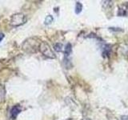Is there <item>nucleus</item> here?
<instances>
[{"instance_id": "f257e3e1", "label": "nucleus", "mask_w": 128, "mask_h": 120, "mask_svg": "<svg viewBox=\"0 0 128 120\" xmlns=\"http://www.w3.org/2000/svg\"><path fill=\"white\" fill-rule=\"evenodd\" d=\"M39 40L37 38H27L25 42L22 43V49L27 53H35L37 50H39L40 46Z\"/></svg>"}, {"instance_id": "f03ea898", "label": "nucleus", "mask_w": 128, "mask_h": 120, "mask_svg": "<svg viewBox=\"0 0 128 120\" xmlns=\"http://www.w3.org/2000/svg\"><path fill=\"white\" fill-rule=\"evenodd\" d=\"M26 22V18L22 13H16L11 16L10 25L12 26H19Z\"/></svg>"}, {"instance_id": "7ed1b4c3", "label": "nucleus", "mask_w": 128, "mask_h": 120, "mask_svg": "<svg viewBox=\"0 0 128 120\" xmlns=\"http://www.w3.org/2000/svg\"><path fill=\"white\" fill-rule=\"evenodd\" d=\"M39 50L43 55H45L47 58H56L55 54L54 53L53 50L51 49V47L46 42H41L39 46Z\"/></svg>"}, {"instance_id": "20e7f679", "label": "nucleus", "mask_w": 128, "mask_h": 120, "mask_svg": "<svg viewBox=\"0 0 128 120\" xmlns=\"http://www.w3.org/2000/svg\"><path fill=\"white\" fill-rule=\"evenodd\" d=\"M22 109L21 106L18 105H16L12 107V109L10 110V118L12 119H15L17 118V116L19 114V113L21 112Z\"/></svg>"}, {"instance_id": "39448f33", "label": "nucleus", "mask_w": 128, "mask_h": 120, "mask_svg": "<svg viewBox=\"0 0 128 120\" xmlns=\"http://www.w3.org/2000/svg\"><path fill=\"white\" fill-rule=\"evenodd\" d=\"M5 96H6V90L5 87L3 85L0 84V102H3L5 100Z\"/></svg>"}, {"instance_id": "423d86ee", "label": "nucleus", "mask_w": 128, "mask_h": 120, "mask_svg": "<svg viewBox=\"0 0 128 120\" xmlns=\"http://www.w3.org/2000/svg\"><path fill=\"white\" fill-rule=\"evenodd\" d=\"M53 21H54L53 16L49 14V15H47L46 17L45 21H44V23H45V25H50V24H51L52 22H53Z\"/></svg>"}, {"instance_id": "0eeeda50", "label": "nucleus", "mask_w": 128, "mask_h": 120, "mask_svg": "<svg viewBox=\"0 0 128 120\" xmlns=\"http://www.w3.org/2000/svg\"><path fill=\"white\" fill-rule=\"evenodd\" d=\"M82 10V5L80 2H76V5H75V13L78 14L79 13H81Z\"/></svg>"}, {"instance_id": "6e6552de", "label": "nucleus", "mask_w": 128, "mask_h": 120, "mask_svg": "<svg viewBox=\"0 0 128 120\" xmlns=\"http://www.w3.org/2000/svg\"><path fill=\"white\" fill-rule=\"evenodd\" d=\"M71 51H72V48H71V45L70 43H67L66 48H65V54L66 56H69L71 54Z\"/></svg>"}, {"instance_id": "1a4fd4ad", "label": "nucleus", "mask_w": 128, "mask_h": 120, "mask_svg": "<svg viewBox=\"0 0 128 120\" xmlns=\"http://www.w3.org/2000/svg\"><path fill=\"white\" fill-rule=\"evenodd\" d=\"M54 49L55 51H57V52L62 51V43H59V42L54 44Z\"/></svg>"}, {"instance_id": "9d476101", "label": "nucleus", "mask_w": 128, "mask_h": 120, "mask_svg": "<svg viewBox=\"0 0 128 120\" xmlns=\"http://www.w3.org/2000/svg\"><path fill=\"white\" fill-rule=\"evenodd\" d=\"M4 36H5V35H4L3 33H0V42H1L2 40L4 38Z\"/></svg>"}]
</instances>
